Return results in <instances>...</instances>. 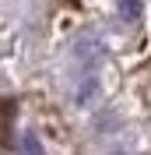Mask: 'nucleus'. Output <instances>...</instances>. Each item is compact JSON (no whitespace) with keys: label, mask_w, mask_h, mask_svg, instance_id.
<instances>
[{"label":"nucleus","mask_w":151,"mask_h":155,"mask_svg":"<svg viewBox=\"0 0 151 155\" xmlns=\"http://www.w3.org/2000/svg\"><path fill=\"white\" fill-rule=\"evenodd\" d=\"M120 14L127 21H133L137 14H141V0H120Z\"/></svg>","instance_id":"nucleus-1"}]
</instances>
